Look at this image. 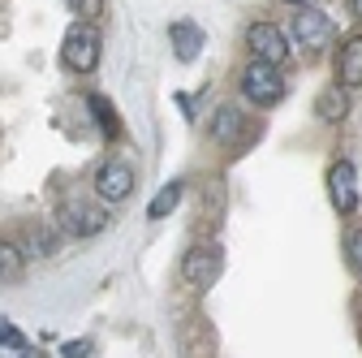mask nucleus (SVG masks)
<instances>
[{"label": "nucleus", "mask_w": 362, "mask_h": 358, "mask_svg": "<svg viewBox=\"0 0 362 358\" xmlns=\"http://www.w3.org/2000/svg\"><path fill=\"white\" fill-rule=\"evenodd\" d=\"M100 52H104V43H100V30L90 22H74L61 39V65L69 74H95Z\"/></svg>", "instance_id": "nucleus-1"}, {"label": "nucleus", "mask_w": 362, "mask_h": 358, "mask_svg": "<svg viewBox=\"0 0 362 358\" xmlns=\"http://www.w3.org/2000/svg\"><path fill=\"white\" fill-rule=\"evenodd\" d=\"M224 272V250L216 242H203V246H190L181 255V281L190 289H211Z\"/></svg>", "instance_id": "nucleus-2"}, {"label": "nucleus", "mask_w": 362, "mask_h": 358, "mask_svg": "<svg viewBox=\"0 0 362 358\" xmlns=\"http://www.w3.org/2000/svg\"><path fill=\"white\" fill-rule=\"evenodd\" d=\"M242 96L259 108H272L281 96H285V78H281V65H263V61H250L242 69Z\"/></svg>", "instance_id": "nucleus-3"}, {"label": "nucleus", "mask_w": 362, "mask_h": 358, "mask_svg": "<svg viewBox=\"0 0 362 358\" xmlns=\"http://www.w3.org/2000/svg\"><path fill=\"white\" fill-rule=\"evenodd\" d=\"M104 225H108L104 207H95L90 199H61V207H57V229L69 238H90Z\"/></svg>", "instance_id": "nucleus-4"}, {"label": "nucleus", "mask_w": 362, "mask_h": 358, "mask_svg": "<svg viewBox=\"0 0 362 358\" xmlns=\"http://www.w3.org/2000/svg\"><path fill=\"white\" fill-rule=\"evenodd\" d=\"M211 139H216L220 147H246V143L255 139V121H250V112L238 108V104H220L216 117H211Z\"/></svg>", "instance_id": "nucleus-5"}, {"label": "nucleus", "mask_w": 362, "mask_h": 358, "mask_svg": "<svg viewBox=\"0 0 362 358\" xmlns=\"http://www.w3.org/2000/svg\"><path fill=\"white\" fill-rule=\"evenodd\" d=\"M246 48H250V57L263 61V65H285V57H289V39H285V30H281L276 22H250V30H246Z\"/></svg>", "instance_id": "nucleus-6"}, {"label": "nucleus", "mask_w": 362, "mask_h": 358, "mask_svg": "<svg viewBox=\"0 0 362 358\" xmlns=\"http://www.w3.org/2000/svg\"><path fill=\"white\" fill-rule=\"evenodd\" d=\"M328 199L341 216H354L358 212V168L349 160H337L328 168Z\"/></svg>", "instance_id": "nucleus-7"}, {"label": "nucleus", "mask_w": 362, "mask_h": 358, "mask_svg": "<svg viewBox=\"0 0 362 358\" xmlns=\"http://www.w3.org/2000/svg\"><path fill=\"white\" fill-rule=\"evenodd\" d=\"M95 195H100L104 203L129 199V195H134V164H125V160L100 164V173H95Z\"/></svg>", "instance_id": "nucleus-8"}, {"label": "nucleus", "mask_w": 362, "mask_h": 358, "mask_svg": "<svg viewBox=\"0 0 362 358\" xmlns=\"http://www.w3.org/2000/svg\"><path fill=\"white\" fill-rule=\"evenodd\" d=\"M289 35L302 43V48H324V43L332 39V18H328V13H320L315 5H306V9H298V13H293Z\"/></svg>", "instance_id": "nucleus-9"}, {"label": "nucleus", "mask_w": 362, "mask_h": 358, "mask_svg": "<svg viewBox=\"0 0 362 358\" xmlns=\"http://www.w3.org/2000/svg\"><path fill=\"white\" fill-rule=\"evenodd\" d=\"M177 345H181V358H211L216 354V333L207 320H186L177 328Z\"/></svg>", "instance_id": "nucleus-10"}, {"label": "nucleus", "mask_w": 362, "mask_h": 358, "mask_svg": "<svg viewBox=\"0 0 362 358\" xmlns=\"http://www.w3.org/2000/svg\"><path fill=\"white\" fill-rule=\"evenodd\" d=\"M168 43H173V52H177V61H194L199 52H203V26H194V22H173L168 26Z\"/></svg>", "instance_id": "nucleus-11"}, {"label": "nucleus", "mask_w": 362, "mask_h": 358, "mask_svg": "<svg viewBox=\"0 0 362 358\" xmlns=\"http://www.w3.org/2000/svg\"><path fill=\"white\" fill-rule=\"evenodd\" d=\"M337 82L341 86H362V35H349L337 52Z\"/></svg>", "instance_id": "nucleus-12"}, {"label": "nucleus", "mask_w": 362, "mask_h": 358, "mask_svg": "<svg viewBox=\"0 0 362 358\" xmlns=\"http://www.w3.org/2000/svg\"><path fill=\"white\" fill-rule=\"evenodd\" d=\"M345 112H349V96H345V86H341V82L324 86L320 100H315V117H320L324 125H341V121H345Z\"/></svg>", "instance_id": "nucleus-13"}, {"label": "nucleus", "mask_w": 362, "mask_h": 358, "mask_svg": "<svg viewBox=\"0 0 362 358\" xmlns=\"http://www.w3.org/2000/svg\"><path fill=\"white\" fill-rule=\"evenodd\" d=\"M22 255H35V259H52V255H57V233H52L48 225H39V220L22 225Z\"/></svg>", "instance_id": "nucleus-14"}, {"label": "nucleus", "mask_w": 362, "mask_h": 358, "mask_svg": "<svg viewBox=\"0 0 362 358\" xmlns=\"http://www.w3.org/2000/svg\"><path fill=\"white\" fill-rule=\"evenodd\" d=\"M86 104H90V112H95V125L104 129V139H121V117H117L112 100H104V96H90Z\"/></svg>", "instance_id": "nucleus-15"}, {"label": "nucleus", "mask_w": 362, "mask_h": 358, "mask_svg": "<svg viewBox=\"0 0 362 358\" xmlns=\"http://www.w3.org/2000/svg\"><path fill=\"white\" fill-rule=\"evenodd\" d=\"M181 182H168V186H160V195L147 203V220H164V216H173L177 212V203H181Z\"/></svg>", "instance_id": "nucleus-16"}, {"label": "nucleus", "mask_w": 362, "mask_h": 358, "mask_svg": "<svg viewBox=\"0 0 362 358\" xmlns=\"http://www.w3.org/2000/svg\"><path fill=\"white\" fill-rule=\"evenodd\" d=\"M22 267H26L22 246H13L9 238H0V281H18V277H22Z\"/></svg>", "instance_id": "nucleus-17"}, {"label": "nucleus", "mask_w": 362, "mask_h": 358, "mask_svg": "<svg viewBox=\"0 0 362 358\" xmlns=\"http://www.w3.org/2000/svg\"><path fill=\"white\" fill-rule=\"evenodd\" d=\"M345 255H349V267L362 277V220H354L345 229Z\"/></svg>", "instance_id": "nucleus-18"}, {"label": "nucleus", "mask_w": 362, "mask_h": 358, "mask_svg": "<svg viewBox=\"0 0 362 358\" xmlns=\"http://www.w3.org/2000/svg\"><path fill=\"white\" fill-rule=\"evenodd\" d=\"M0 350H18V354L26 350V337H22V333H18L5 316H0Z\"/></svg>", "instance_id": "nucleus-19"}, {"label": "nucleus", "mask_w": 362, "mask_h": 358, "mask_svg": "<svg viewBox=\"0 0 362 358\" xmlns=\"http://www.w3.org/2000/svg\"><path fill=\"white\" fill-rule=\"evenodd\" d=\"M90 354H95V341H90V337H78V341L61 345V358H90Z\"/></svg>", "instance_id": "nucleus-20"}, {"label": "nucleus", "mask_w": 362, "mask_h": 358, "mask_svg": "<svg viewBox=\"0 0 362 358\" xmlns=\"http://www.w3.org/2000/svg\"><path fill=\"white\" fill-rule=\"evenodd\" d=\"M69 9L78 13V22H90V18L104 13V0H69Z\"/></svg>", "instance_id": "nucleus-21"}, {"label": "nucleus", "mask_w": 362, "mask_h": 358, "mask_svg": "<svg viewBox=\"0 0 362 358\" xmlns=\"http://www.w3.org/2000/svg\"><path fill=\"white\" fill-rule=\"evenodd\" d=\"M285 5H298V9H306V5H315V0H285Z\"/></svg>", "instance_id": "nucleus-22"}, {"label": "nucleus", "mask_w": 362, "mask_h": 358, "mask_svg": "<svg viewBox=\"0 0 362 358\" xmlns=\"http://www.w3.org/2000/svg\"><path fill=\"white\" fill-rule=\"evenodd\" d=\"M22 358H43V354H39V350H30V345H26V350H22Z\"/></svg>", "instance_id": "nucleus-23"}, {"label": "nucleus", "mask_w": 362, "mask_h": 358, "mask_svg": "<svg viewBox=\"0 0 362 358\" xmlns=\"http://www.w3.org/2000/svg\"><path fill=\"white\" fill-rule=\"evenodd\" d=\"M349 9H354V13H358V18H362V0H349Z\"/></svg>", "instance_id": "nucleus-24"}]
</instances>
